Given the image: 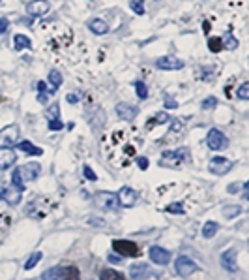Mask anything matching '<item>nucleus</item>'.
<instances>
[{
  "label": "nucleus",
  "instance_id": "c9c22d12",
  "mask_svg": "<svg viewBox=\"0 0 249 280\" xmlns=\"http://www.w3.org/2000/svg\"><path fill=\"white\" fill-rule=\"evenodd\" d=\"M223 47H227V49H236V47H238V40L236 38H233V36H231V34H229L227 38H225V44H223Z\"/></svg>",
  "mask_w": 249,
  "mask_h": 280
},
{
  "label": "nucleus",
  "instance_id": "1a4fd4ad",
  "mask_svg": "<svg viewBox=\"0 0 249 280\" xmlns=\"http://www.w3.org/2000/svg\"><path fill=\"white\" fill-rule=\"evenodd\" d=\"M174 269H176V273H178L180 276H191L193 273L199 271V265H197L193 259L188 258V256H180V258L174 262Z\"/></svg>",
  "mask_w": 249,
  "mask_h": 280
},
{
  "label": "nucleus",
  "instance_id": "bb28decb",
  "mask_svg": "<svg viewBox=\"0 0 249 280\" xmlns=\"http://www.w3.org/2000/svg\"><path fill=\"white\" fill-rule=\"evenodd\" d=\"M13 42H15V49L17 51H23V49H30V40L27 38V36H25V34H17L15 38H13Z\"/></svg>",
  "mask_w": 249,
  "mask_h": 280
},
{
  "label": "nucleus",
  "instance_id": "a211bd4d",
  "mask_svg": "<svg viewBox=\"0 0 249 280\" xmlns=\"http://www.w3.org/2000/svg\"><path fill=\"white\" fill-rule=\"evenodd\" d=\"M116 113H118V117L122 119V121H133V119L137 117V113H139V109H137L135 105L120 102V104L116 105Z\"/></svg>",
  "mask_w": 249,
  "mask_h": 280
},
{
  "label": "nucleus",
  "instance_id": "39448f33",
  "mask_svg": "<svg viewBox=\"0 0 249 280\" xmlns=\"http://www.w3.org/2000/svg\"><path fill=\"white\" fill-rule=\"evenodd\" d=\"M113 250L120 258H139L141 250L133 241H126V239H116L113 241Z\"/></svg>",
  "mask_w": 249,
  "mask_h": 280
},
{
  "label": "nucleus",
  "instance_id": "7ed1b4c3",
  "mask_svg": "<svg viewBox=\"0 0 249 280\" xmlns=\"http://www.w3.org/2000/svg\"><path fill=\"white\" fill-rule=\"evenodd\" d=\"M190 151L185 147H180L176 151H163L161 158H159V165H163V167H180V165L190 162Z\"/></svg>",
  "mask_w": 249,
  "mask_h": 280
},
{
  "label": "nucleus",
  "instance_id": "a878e982",
  "mask_svg": "<svg viewBox=\"0 0 249 280\" xmlns=\"http://www.w3.org/2000/svg\"><path fill=\"white\" fill-rule=\"evenodd\" d=\"M99 278L101 280H126V276L114 269H103L101 273H99Z\"/></svg>",
  "mask_w": 249,
  "mask_h": 280
},
{
  "label": "nucleus",
  "instance_id": "dca6fc26",
  "mask_svg": "<svg viewBox=\"0 0 249 280\" xmlns=\"http://www.w3.org/2000/svg\"><path fill=\"white\" fill-rule=\"evenodd\" d=\"M156 66L159 70H180V68H184V61H180L178 57H161V59H157Z\"/></svg>",
  "mask_w": 249,
  "mask_h": 280
},
{
  "label": "nucleus",
  "instance_id": "4be33fe9",
  "mask_svg": "<svg viewBox=\"0 0 249 280\" xmlns=\"http://www.w3.org/2000/svg\"><path fill=\"white\" fill-rule=\"evenodd\" d=\"M88 28H90L94 34H107L109 32V27L105 25V21H101V19H92V21L88 23Z\"/></svg>",
  "mask_w": 249,
  "mask_h": 280
},
{
  "label": "nucleus",
  "instance_id": "7c9ffc66",
  "mask_svg": "<svg viewBox=\"0 0 249 280\" xmlns=\"http://www.w3.org/2000/svg\"><path fill=\"white\" fill-rule=\"evenodd\" d=\"M49 81H51V85H53L54 88H58L60 85H62V73L56 71V70L49 71Z\"/></svg>",
  "mask_w": 249,
  "mask_h": 280
},
{
  "label": "nucleus",
  "instance_id": "f704fd0d",
  "mask_svg": "<svg viewBox=\"0 0 249 280\" xmlns=\"http://www.w3.org/2000/svg\"><path fill=\"white\" fill-rule=\"evenodd\" d=\"M217 105V98H214V96H208V98L202 100V109H214Z\"/></svg>",
  "mask_w": 249,
  "mask_h": 280
},
{
  "label": "nucleus",
  "instance_id": "e433bc0d",
  "mask_svg": "<svg viewBox=\"0 0 249 280\" xmlns=\"http://www.w3.org/2000/svg\"><path fill=\"white\" fill-rule=\"evenodd\" d=\"M47 117H49V121H54V119H58V104H53L47 109Z\"/></svg>",
  "mask_w": 249,
  "mask_h": 280
},
{
  "label": "nucleus",
  "instance_id": "58836bf2",
  "mask_svg": "<svg viewBox=\"0 0 249 280\" xmlns=\"http://www.w3.org/2000/svg\"><path fill=\"white\" fill-rule=\"evenodd\" d=\"M167 213L182 214V213H184V207H182V203H171V205L167 207Z\"/></svg>",
  "mask_w": 249,
  "mask_h": 280
},
{
  "label": "nucleus",
  "instance_id": "f8f14e48",
  "mask_svg": "<svg viewBox=\"0 0 249 280\" xmlns=\"http://www.w3.org/2000/svg\"><path fill=\"white\" fill-rule=\"evenodd\" d=\"M219 262H221L223 269L234 273V271L238 269V252H236L234 248H229V250H225V252L221 254Z\"/></svg>",
  "mask_w": 249,
  "mask_h": 280
},
{
  "label": "nucleus",
  "instance_id": "ddd939ff",
  "mask_svg": "<svg viewBox=\"0 0 249 280\" xmlns=\"http://www.w3.org/2000/svg\"><path fill=\"white\" fill-rule=\"evenodd\" d=\"M116 198H118L120 207H133L137 201V192L133 188L124 186V188H120V192L116 194Z\"/></svg>",
  "mask_w": 249,
  "mask_h": 280
},
{
  "label": "nucleus",
  "instance_id": "0eeeda50",
  "mask_svg": "<svg viewBox=\"0 0 249 280\" xmlns=\"http://www.w3.org/2000/svg\"><path fill=\"white\" fill-rule=\"evenodd\" d=\"M0 199H4L8 205H19L23 199V188L15 184H8V186L0 188Z\"/></svg>",
  "mask_w": 249,
  "mask_h": 280
},
{
  "label": "nucleus",
  "instance_id": "cd10ccee",
  "mask_svg": "<svg viewBox=\"0 0 249 280\" xmlns=\"http://www.w3.org/2000/svg\"><path fill=\"white\" fill-rule=\"evenodd\" d=\"M171 121V117L167 115V113H157V115H154V119H150L147 124V128L150 130L152 126H156V124H165V122Z\"/></svg>",
  "mask_w": 249,
  "mask_h": 280
},
{
  "label": "nucleus",
  "instance_id": "b1692460",
  "mask_svg": "<svg viewBox=\"0 0 249 280\" xmlns=\"http://www.w3.org/2000/svg\"><path fill=\"white\" fill-rule=\"evenodd\" d=\"M11 226V218L8 216L6 213H0V242H2V239L6 237V233H8V230H10Z\"/></svg>",
  "mask_w": 249,
  "mask_h": 280
},
{
  "label": "nucleus",
  "instance_id": "09e8293b",
  "mask_svg": "<svg viewBox=\"0 0 249 280\" xmlns=\"http://www.w3.org/2000/svg\"><path fill=\"white\" fill-rule=\"evenodd\" d=\"M38 102H39V104H47V96H45V92H39Z\"/></svg>",
  "mask_w": 249,
  "mask_h": 280
},
{
  "label": "nucleus",
  "instance_id": "f3484780",
  "mask_svg": "<svg viewBox=\"0 0 249 280\" xmlns=\"http://www.w3.org/2000/svg\"><path fill=\"white\" fill-rule=\"evenodd\" d=\"M28 13L34 17H42L45 15L47 11L51 10V4L47 0H32V2H28Z\"/></svg>",
  "mask_w": 249,
  "mask_h": 280
},
{
  "label": "nucleus",
  "instance_id": "aec40b11",
  "mask_svg": "<svg viewBox=\"0 0 249 280\" xmlns=\"http://www.w3.org/2000/svg\"><path fill=\"white\" fill-rule=\"evenodd\" d=\"M17 147H19V151H23L25 154H32V156H42V154H44V151H42V148L34 147V143L27 141V139H25V141H19V145H17Z\"/></svg>",
  "mask_w": 249,
  "mask_h": 280
},
{
  "label": "nucleus",
  "instance_id": "2eb2a0df",
  "mask_svg": "<svg viewBox=\"0 0 249 280\" xmlns=\"http://www.w3.org/2000/svg\"><path fill=\"white\" fill-rule=\"evenodd\" d=\"M17 162V154L11 147H0V170H10Z\"/></svg>",
  "mask_w": 249,
  "mask_h": 280
},
{
  "label": "nucleus",
  "instance_id": "4c0bfd02",
  "mask_svg": "<svg viewBox=\"0 0 249 280\" xmlns=\"http://www.w3.org/2000/svg\"><path fill=\"white\" fill-rule=\"evenodd\" d=\"M82 173H85V177H87L88 181H96V179H98L90 165H85V167H82Z\"/></svg>",
  "mask_w": 249,
  "mask_h": 280
},
{
  "label": "nucleus",
  "instance_id": "3c124183",
  "mask_svg": "<svg viewBox=\"0 0 249 280\" xmlns=\"http://www.w3.org/2000/svg\"><path fill=\"white\" fill-rule=\"evenodd\" d=\"M202 30H204V32H208V30H210V25H208V23H204V25H202Z\"/></svg>",
  "mask_w": 249,
  "mask_h": 280
},
{
  "label": "nucleus",
  "instance_id": "f257e3e1",
  "mask_svg": "<svg viewBox=\"0 0 249 280\" xmlns=\"http://www.w3.org/2000/svg\"><path fill=\"white\" fill-rule=\"evenodd\" d=\"M137 145H139L137 141H131V134H128L126 130H118L103 138V153L113 165L126 167L130 164V160L135 156Z\"/></svg>",
  "mask_w": 249,
  "mask_h": 280
},
{
  "label": "nucleus",
  "instance_id": "5701e85b",
  "mask_svg": "<svg viewBox=\"0 0 249 280\" xmlns=\"http://www.w3.org/2000/svg\"><path fill=\"white\" fill-rule=\"evenodd\" d=\"M217 230H219L217 222H214V220H208V222L204 224V228H202V237H204V239H212V237L217 233Z\"/></svg>",
  "mask_w": 249,
  "mask_h": 280
},
{
  "label": "nucleus",
  "instance_id": "c03bdc74",
  "mask_svg": "<svg viewBox=\"0 0 249 280\" xmlns=\"http://www.w3.org/2000/svg\"><path fill=\"white\" fill-rule=\"evenodd\" d=\"M182 128H184V126H182V122H180V121H174L173 122V126H171V132H176V134H180V132H182Z\"/></svg>",
  "mask_w": 249,
  "mask_h": 280
},
{
  "label": "nucleus",
  "instance_id": "6e6552de",
  "mask_svg": "<svg viewBox=\"0 0 249 280\" xmlns=\"http://www.w3.org/2000/svg\"><path fill=\"white\" fill-rule=\"evenodd\" d=\"M94 203L103 211H113L116 209V207H120L118 198H116V194L113 192H98L94 196Z\"/></svg>",
  "mask_w": 249,
  "mask_h": 280
},
{
  "label": "nucleus",
  "instance_id": "72a5a7b5",
  "mask_svg": "<svg viewBox=\"0 0 249 280\" xmlns=\"http://www.w3.org/2000/svg\"><path fill=\"white\" fill-rule=\"evenodd\" d=\"M236 96H238L240 100H249V83H244V85H240Z\"/></svg>",
  "mask_w": 249,
  "mask_h": 280
},
{
  "label": "nucleus",
  "instance_id": "79ce46f5",
  "mask_svg": "<svg viewBox=\"0 0 249 280\" xmlns=\"http://www.w3.org/2000/svg\"><path fill=\"white\" fill-rule=\"evenodd\" d=\"M62 128H64V124H62V121H60V119L49 121V130H62Z\"/></svg>",
  "mask_w": 249,
  "mask_h": 280
},
{
  "label": "nucleus",
  "instance_id": "393cba45",
  "mask_svg": "<svg viewBox=\"0 0 249 280\" xmlns=\"http://www.w3.org/2000/svg\"><path fill=\"white\" fill-rule=\"evenodd\" d=\"M42 280H62V265L47 269L44 275H42Z\"/></svg>",
  "mask_w": 249,
  "mask_h": 280
},
{
  "label": "nucleus",
  "instance_id": "de8ad7c7",
  "mask_svg": "<svg viewBox=\"0 0 249 280\" xmlns=\"http://www.w3.org/2000/svg\"><path fill=\"white\" fill-rule=\"evenodd\" d=\"M66 100H68L70 104H77V96H75V94H68V96H66Z\"/></svg>",
  "mask_w": 249,
  "mask_h": 280
},
{
  "label": "nucleus",
  "instance_id": "ea45409f",
  "mask_svg": "<svg viewBox=\"0 0 249 280\" xmlns=\"http://www.w3.org/2000/svg\"><path fill=\"white\" fill-rule=\"evenodd\" d=\"M240 213H242V209H240V207H236V205H234L233 209H225V211H223V214H225L227 218H233V216H236V214H240Z\"/></svg>",
  "mask_w": 249,
  "mask_h": 280
},
{
  "label": "nucleus",
  "instance_id": "20e7f679",
  "mask_svg": "<svg viewBox=\"0 0 249 280\" xmlns=\"http://www.w3.org/2000/svg\"><path fill=\"white\" fill-rule=\"evenodd\" d=\"M54 205L53 201H51L47 196H38V198H34L30 203H28L27 207V214L30 216V218H45L47 214L51 213V209H53Z\"/></svg>",
  "mask_w": 249,
  "mask_h": 280
},
{
  "label": "nucleus",
  "instance_id": "c756f323",
  "mask_svg": "<svg viewBox=\"0 0 249 280\" xmlns=\"http://www.w3.org/2000/svg\"><path fill=\"white\" fill-rule=\"evenodd\" d=\"M208 49L212 53H219L223 49V40L221 38H210L208 40Z\"/></svg>",
  "mask_w": 249,
  "mask_h": 280
},
{
  "label": "nucleus",
  "instance_id": "4468645a",
  "mask_svg": "<svg viewBox=\"0 0 249 280\" xmlns=\"http://www.w3.org/2000/svg\"><path fill=\"white\" fill-rule=\"evenodd\" d=\"M148 256H150L152 262H154V264H157V265H167L169 262H171V252H169V250H165V248H161V247H157V245L150 248Z\"/></svg>",
  "mask_w": 249,
  "mask_h": 280
},
{
  "label": "nucleus",
  "instance_id": "9b49d317",
  "mask_svg": "<svg viewBox=\"0 0 249 280\" xmlns=\"http://www.w3.org/2000/svg\"><path fill=\"white\" fill-rule=\"evenodd\" d=\"M19 126L17 124H11V126H6L0 130V147H11L13 143H17L19 139Z\"/></svg>",
  "mask_w": 249,
  "mask_h": 280
},
{
  "label": "nucleus",
  "instance_id": "a19ab883",
  "mask_svg": "<svg viewBox=\"0 0 249 280\" xmlns=\"http://www.w3.org/2000/svg\"><path fill=\"white\" fill-rule=\"evenodd\" d=\"M165 107H169V109H176V107H178V102L174 98H171V96H165Z\"/></svg>",
  "mask_w": 249,
  "mask_h": 280
},
{
  "label": "nucleus",
  "instance_id": "37998d69",
  "mask_svg": "<svg viewBox=\"0 0 249 280\" xmlns=\"http://www.w3.org/2000/svg\"><path fill=\"white\" fill-rule=\"evenodd\" d=\"M137 165H139V167H141V170H148V158H144V156H139V158H137Z\"/></svg>",
  "mask_w": 249,
  "mask_h": 280
},
{
  "label": "nucleus",
  "instance_id": "a18cd8bd",
  "mask_svg": "<svg viewBox=\"0 0 249 280\" xmlns=\"http://www.w3.org/2000/svg\"><path fill=\"white\" fill-rule=\"evenodd\" d=\"M8 25H10V23H8V19H6V17H2V19H0V34H4V32H6V28H8Z\"/></svg>",
  "mask_w": 249,
  "mask_h": 280
},
{
  "label": "nucleus",
  "instance_id": "9d476101",
  "mask_svg": "<svg viewBox=\"0 0 249 280\" xmlns=\"http://www.w3.org/2000/svg\"><path fill=\"white\" fill-rule=\"evenodd\" d=\"M208 170L214 175H225V173H229V171L233 170V162L229 158H223V156H216V158L210 160Z\"/></svg>",
  "mask_w": 249,
  "mask_h": 280
},
{
  "label": "nucleus",
  "instance_id": "423d86ee",
  "mask_svg": "<svg viewBox=\"0 0 249 280\" xmlns=\"http://www.w3.org/2000/svg\"><path fill=\"white\" fill-rule=\"evenodd\" d=\"M206 145H208L212 151H223V148L229 147V139L221 130L212 128L210 132H208V136H206Z\"/></svg>",
  "mask_w": 249,
  "mask_h": 280
},
{
  "label": "nucleus",
  "instance_id": "6ab92c4d",
  "mask_svg": "<svg viewBox=\"0 0 249 280\" xmlns=\"http://www.w3.org/2000/svg\"><path fill=\"white\" fill-rule=\"evenodd\" d=\"M150 275H152V271H150V267H148L147 264H135V265H131L130 276L133 280H144V278H148Z\"/></svg>",
  "mask_w": 249,
  "mask_h": 280
},
{
  "label": "nucleus",
  "instance_id": "c85d7f7f",
  "mask_svg": "<svg viewBox=\"0 0 249 280\" xmlns=\"http://www.w3.org/2000/svg\"><path fill=\"white\" fill-rule=\"evenodd\" d=\"M42 258H44V254L39 252V250H38V252H34L32 256H30V258L27 259V264H25V269H27V271L34 269V267H36V264H38V262Z\"/></svg>",
  "mask_w": 249,
  "mask_h": 280
},
{
  "label": "nucleus",
  "instance_id": "473e14b6",
  "mask_svg": "<svg viewBox=\"0 0 249 280\" xmlns=\"http://www.w3.org/2000/svg\"><path fill=\"white\" fill-rule=\"evenodd\" d=\"M135 90H137V96H139L141 100H144L148 96V88H147V85H144L142 81H137L135 83Z\"/></svg>",
  "mask_w": 249,
  "mask_h": 280
},
{
  "label": "nucleus",
  "instance_id": "2f4dec72",
  "mask_svg": "<svg viewBox=\"0 0 249 280\" xmlns=\"http://www.w3.org/2000/svg\"><path fill=\"white\" fill-rule=\"evenodd\" d=\"M130 8L135 11L137 15H142V13H144V2H142V0H130Z\"/></svg>",
  "mask_w": 249,
  "mask_h": 280
},
{
  "label": "nucleus",
  "instance_id": "f03ea898",
  "mask_svg": "<svg viewBox=\"0 0 249 280\" xmlns=\"http://www.w3.org/2000/svg\"><path fill=\"white\" fill-rule=\"evenodd\" d=\"M39 171H42V167H39L38 162H28V164L21 165V167H17V170L13 171V177H11V184L25 188V182L34 181V179L39 175Z\"/></svg>",
  "mask_w": 249,
  "mask_h": 280
},
{
  "label": "nucleus",
  "instance_id": "8fccbe9b",
  "mask_svg": "<svg viewBox=\"0 0 249 280\" xmlns=\"http://www.w3.org/2000/svg\"><path fill=\"white\" fill-rule=\"evenodd\" d=\"M36 88H38L39 92H45V83H44V81H39L38 85H36Z\"/></svg>",
  "mask_w": 249,
  "mask_h": 280
},
{
  "label": "nucleus",
  "instance_id": "49530a36",
  "mask_svg": "<svg viewBox=\"0 0 249 280\" xmlns=\"http://www.w3.org/2000/svg\"><path fill=\"white\" fill-rule=\"evenodd\" d=\"M107 259L111 262V264H120V262H122V258H120V256H116V254H111Z\"/></svg>",
  "mask_w": 249,
  "mask_h": 280
},
{
  "label": "nucleus",
  "instance_id": "412c9836",
  "mask_svg": "<svg viewBox=\"0 0 249 280\" xmlns=\"http://www.w3.org/2000/svg\"><path fill=\"white\" fill-rule=\"evenodd\" d=\"M62 280H81L79 269L73 265H62Z\"/></svg>",
  "mask_w": 249,
  "mask_h": 280
}]
</instances>
